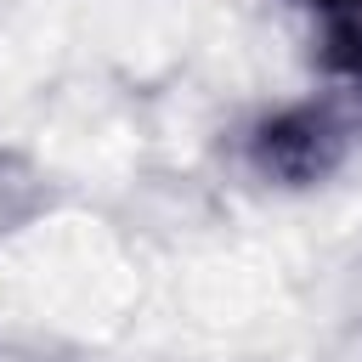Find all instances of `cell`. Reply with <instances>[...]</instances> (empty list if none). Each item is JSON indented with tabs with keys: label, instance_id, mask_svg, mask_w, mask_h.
<instances>
[{
	"label": "cell",
	"instance_id": "6da1fadb",
	"mask_svg": "<svg viewBox=\"0 0 362 362\" xmlns=\"http://www.w3.org/2000/svg\"><path fill=\"white\" fill-rule=\"evenodd\" d=\"M255 158H260L272 175L311 181V175H322V170L339 158V130L328 124V113L300 107V113H283V119H272V124L260 130Z\"/></svg>",
	"mask_w": 362,
	"mask_h": 362
}]
</instances>
